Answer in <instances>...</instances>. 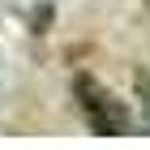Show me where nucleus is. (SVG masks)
Wrapping results in <instances>:
<instances>
[{"mask_svg":"<svg viewBox=\"0 0 150 150\" xmlns=\"http://www.w3.org/2000/svg\"><path fill=\"white\" fill-rule=\"evenodd\" d=\"M69 94H73V103H77V112H81V120H86L90 133H99V137H125V133H137L133 112H129V107L120 103L94 73H73Z\"/></svg>","mask_w":150,"mask_h":150,"instance_id":"obj_1","label":"nucleus"}]
</instances>
